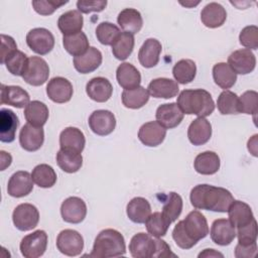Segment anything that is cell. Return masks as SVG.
I'll return each instance as SVG.
<instances>
[{
	"mask_svg": "<svg viewBox=\"0 0 258 258\" xmlns=\"http://www.w3.org/2000/svg\"><path fill=\"white\" fill-rule=\"evenodd\" d=\"M209 234V226L205 216L199 211H191L184 220L179 221L172 230L175 244L184 250L192 248Z\"/></svg>",
	"mask_w": 258,
	"mask_h": 258,
	"instance_id": "1",
	"label": "cell"
},
{
	"mask_svg": "<svg viewBox=\"0 0 258 258\" xmlns=\"http://www.w3.org/2000/svg\"><path fill=\"white\" fill-rule=\"evenodd\" d=\"M189 199L196 209L219 213H226L234 201L228 189L210 184L196 185L190 190Z\"/></svg>",
	"mask_w": 258,
	"mask_h": 258,
	"instance_id": "2",
	"label": "cell"
},
{
	"mask_svg": "<svg viewBox=\"0 0 258 258\" xmlns=\"http://www.w3.org/2000/svg\"><path fill=\"white\" fill-rule=\"evenodd\" d=\"M176 104L183 114L204 118L210 116L215 110V103L211 94L203 89L181 91Z\"/></svg>",
	"mask_w": 258,
	"mask_h": 258,
	"instance_id": "3",
	"label": "cell"
},
{
	"mask_svg": "<svg viewBox=\"0 0 258 258\" xmlns=\"http://www.w3.org/2000/svg\"><path fill=\"white\" fill-rule=\"evenodd\" d=\"M125 253L126 246L123 235L117 230L105 229L96 237L93 250L89 256L95 258H109L123 256Z\"/></svg>",
	"mask_w": 258,
	"mask_h": 258,
	"instance_id": "4",
	"label": "cell"
},
{
	"mask_svg": "<svg viewBox=\"0 0 258 258\" xmlns=\"http://www.w3.org/2000/svg\"><path fill=\"white\" fill-rule=\"evenodd\" d=\"M47 247V234L43 230H36L26 235L20 242V252L25 258L42 256Z\"/></svg>",
	"mask_w": 258,
	"mask_h": 258,
	"instance_id": "5",
	"label": "cell"
},
{
	"mask_svg": "<svg viewBox=\"0 0 258 258\" xmlns=\"http://www.w3.org/2000/svg\"><path fill=\"white\" fill-rule=\"evenodd\" d=\"M12 221L19 231H30L34 229L39 222L38 210L31 204H20L13 211Z\"/></svg>",
	"mask_w": 258,
	"mask_h": 258,
	"instance_id": "6",
	"label": "cell"
},
{
	"mask_svg": "<svg viewBox=\"0 0 258 258\" xmlns=\"http://www.w3.org/2000/svg\"><path fill=\"white\" fill-rule=\"evenodd\" d=\"M26 43L35 53L44 55L52 50L54 46V36L48 29L37 27L31 29L26 34Z\"/></svg>",
	"mask_w": 258,
	"mask_h": 258,
	"instance_id": "7",
	"label": "cell"
},
{
	"mask_svg": "<svg viewBox=\"0 0 258 258\" xmlns=\"http://www.w3.org/2000/svg\"><path fill=\"white\" fill-rule=\"evenodd\" d=\"M56 248L67 256H78L84 249V239L78 231L66 229L56 237Z\"/></svg>",
	"mask_w": 258,
	"mask_h": 258,
	"instance_id": "8",
	"label": "cell"
},
{
	"mask_svg": "<svg viewBox=\"0 0 258 258\" xmlns=\"http://www.w3.org/2000/svg\"><path fill=\"white\" fill-rule=\"evenodd\" d=\"M49 76V67L47 62L40 56H30L26 70L22 76L23 80L31 86H41Z\"/></svg>",
	"mask_w": 258,
	"mask_h": 258,
	"instance_id": "9",
	"label": "cell"
},
{
	"mask_svg": "<svg viewBox=\"0 0 258 258\" xmlns=\"http://www.w3.org/2000/svg\"><path fill=\"white\" fill-rule=\"evenodd\" d=\"M91 130L99 135L106 136L111 134L116 127V118L109 110H96L89 117Z\"/></svg>",
	"mask_w": 258,
	"mask_h": 258,
	"instance_id": "10",
	"label": "cell"
},
{
	"mask_svg": "<svg viewBox=\"0 0 258 258\" xmlns=\"http://www.w3.org/2000/svg\"><path fill=\"white\" fill-rule=\"evenodd\" d=\"M60 215L64 222L70 224H79L86 218V203L81 198L70 197L66 199L60 206Z\"/></svg>",
	"mask_w": 258,
	"mask_h": 258,
	"instance_id": "11",
	"label": "cell"
},
{
	"mask_svg": "<svg viewBox=\"0 0 258 258\" xmlns=\"http://www.w3.org/2000/svg\"><path fill=\"white\" fill-rule=\"evenodd\" d=\"M228 64L236 73L247 75L254 71L256 67L255 54L248 48L233 51L228 57Z\"/></svg>",
	"mask_w": 258,
	"mask_h": 258,
	"instance_id": "12",
	"label": "cell"
},
{
	"mask_svg": "<svg viewBox=\"0 0 258 258\" xmlns=\"http://www.w3.org/2000/svg\"><path fill=\"white\" fill-rule=\"evenodd\" d=\"M155 239L150 234L137 233L129 243V251L134 258H150L155 254Z\"/></svg>",
	"mask_w": 258,
	"mask_h": 258,
	"instance_id": "13",
	"label": "cell"
},
{
	"mask_svg": "<svg viewBox=\"0 0 258 258\" xmlns=\"http://www.w3.org/2000/svg\"><path fill=\"white\" fill-rule=\"evenodd\" d=\"M73 85L62 77L52 78L46 86V94L54 103L62 104L69 102L73 97Z\"/></svg>",
	"mask_w": 258,
	"mask_h": 258,
	"instance_id": "14",
	"label": "cell"
},
{
	"mask_svg": "<svg viewBox=\"0 0 258 258\" xmlns=\"http://www.w3.org/2000/svg\"><path fill=\"white\" fill-rule=\"evenodd\" d=\"M44 141V131L42 127L25 124L19 133V143L21 147L29 152L38 150Z\"/></svg>",
	"mask_w": 258,
	"mask_h": 258,
	"instance_id": "15",
	"label": "cell"
},
{
	"mask_svg": "<svg viewBox=\"0 0 258 258\" xmlns=\"http://www.w3.org/2000/svg\"><path fill=\"white\" fill-rule=\"evenodd\" d=\"M33 189L31 174L27 171H16L11 175L7 184V192L13 198H22L29 195Z\"/></svg>",
	"mask_w": 258,
	"mask_h": 258,
	"instance_id": "16",
	"label": "cell"
},
{
	"mask_svg": "<svg viewBox=\"0 0 258 258\" xmlns=\"http://www.w3.org/2000/svg\"><path fill=\"white\" fill-rule=\"evenodd\" d=\"M210 234L214 243L220 246H227L235 239L236 228L229 219H218L213 222Z\"/></svg>",
	"mask_w": 258,
	"mask_h": 258,
	"instance_id": "17",
	"label": "cell"
},
{
	"mask_svg": "<svg viewBox=\"0 0 258 258\" xmlns=\"http://www.w3.org/2000/svg\"><path fill=\"white\" fill-rule=\"evenodd\" d=\"M183 115L176 103H167L157 108L155 117L156 121L165 129H172L181 123Z\"/></svg>",
	"mask_w": 258,
	"mask_h": 258,
	"instance_id": "18",
	"label": "cell"
},
{
	"mask_svg": "<svg viewBox=\"0 0 258 258\" xmlns=\"http://www.w3.org/2000/svg\"><path fill=\"white\" fill-rule=\"evenodd\" d=\"M166 136V129L157 121H150L143 124L138 131L139 140L149 147H155L161 144Z\"/></svg>",
	"mask_w": 258,
	"mask_h": 258,
	"instance_id": "19",
	"label": "cell"
},
{
	"mask_svg": "<svg viewBox=\"0 0 258 258\" xmlns=\"http://www.w3.org/2000/svg\"><path fill=\"white\" fill-rule=\"evenodd\" d=\"M86 93L93 101L98 103H105L112 96L113 86L106 78H93L87 83Z\"/></svg>",
	"mask_w": 258,
	"mask_h": 258,
	"instance_id": "20",
	"label": "cell"
},
{
	"mask_svg": "<svg viewBox=\"0 0 258 258\" xmlns=\"http://www.w3.org/2000/svg\"><path fill=\"white\" fill-rule=\"evenodd\" d=\"M30 103L29 94L19 86L1 85V104L21 109Z\"/></svg>",
	"mask_w": 258,
	"mask_h": 258,
	"instance_id": "21",
	"label": "cell"
},
{
	"mask_svg": "<svg viewBox=\"0 0 258 258\" xmlns=\"http://www.w3.org/2000/svg\"><path fill=\"white\" fill-rule=\"evenodd\" d=\"M212 136V125L204 117H198L188 126L187 137L192 145L206 144Z\"/></svg>",
	"mask_w": 258,
	"mask_h": 258,
	"instance_id": "22",
	"label": "cell"
},
{
	"mask_svg": "<svg viewBox=\"0 0 258 258\" xmlns=\"http://www.w3.org/2000/svg\"><path fill=\"white\" fill-rule=\"evenodd\" d=\"M102 60L101 51L94 46H90L84 54L74 57V67L81 74H89L96 71L101 66Z\"/></svg>",
	"mask_w": 258,
	"mask_h": 258,
	"instance_id": "23",
	"label": "cell"
},
{
	"mask_svg": "<svg viewBox=\"0 0 258 258\" xmlns=\"http://www.w3.org/2000/svg\"><path fill=\"white\" fill-rule=\"evenodd\" d=\"M148 93L153 98L170 99L177 95L179 88L176 81L167 78H157L148 85Z\"/></svg>",
	"mask_w": 258,
	"mask_h": 258,
	"instance_id": "24",
	"label": "cell"
},
{
	"mask_svg": "<svg viewBox=\"0 0 258 258\" xmlns=\"http://www.w3.org/2000/svg\"><path fill=\"white\" fill-rule=\"evenodd\" d=\"M161 50V43L157 39H146L138 52V59L140 64L146 69L155 67L159 61V55Z\"/></svg>",
	"mask_w": 258,
	"mask_h": 258,
	"instance_id": "25",
	"label": "cell"
},
{
	"mask_svg": "<svg viewBox=\"0 0 258 258\" xmlns=\"http://www.w3.org/2000/svg\"><path fill=\"white\" fill-rule=\"evenodd\" d=\"M19 121L16 114L9 109L0 110V141L10 143L14 141Z\"/></svg>",
	"mask_w": 258,
	"mask_h": 258,
	"instance_id": "26",
	"label": "cell"
},
{
	"mask_svg": "<svg viewBox=\"0 0 258 258\" xmlns=\"http://www.w3.org/2000/svg\"><path fill=\"white\" fill-rule=\"evenodd\" d=\"M227 212L230 222L237 229L248 225L255 219L250 206L242 201L234 200Z\"/></svg>",
	"mask_w": 258,
	"mask_h": 258,
	"instance_id": "27",
	"label": "cell"
},
{
	"mask_svg": "<svg viewBox=\"0 0 258 258\" xmlns=\"http://www.w3.org/2000/svg\"><path fill=\"white\" fill-rule=\"evenodd\" d=\"M226 19V9L217 2L207 4L201 12V20L203 24L209 28H217L222 26Z\"/></svg>",
	"mask_w": 258,
	"mask_h": 258,
	"instance_id": "28",
	"label": "cell"
},
{
	"mask_svg": "<svg viewBox=\"0 0 258 258\" xmlns=\"http://www.w3.org/2000/svg\"><path fill=\"white\" fill-rule=\"evenodd\" d=\"M116 79L121 88L132 90L140 86L141 75L139 71L129 62L121 63L116 71Z\"/></svg>",
	"mask_w": 258,
	"mask_h": 258,
	"instance_id": "29",
	"label": "cell"
},
{
	"mask_svg": "<svg viewBox=\"0 0 258 258\" xmlns=\"http://www.w3.org/2000/svg\"><path fill=\"white\" fill-rule=\"evenodd\" d=\"M84 18L79 10H70L62 13L57 20V27L63 35H72L82 31Z\"/></svg>",
	"mask_w": 258,
	"mask_h": 258,
	"instance_id": "30",
	"label": "cell"
},
{
	"mask_svg": "<svg viewBox=\"0 0 258 258\" xmlns=\"http://www.w3.org/2000/svg\"><path fill=\"white\" fill-rule=\"evenodd\" d=\"M86 138L77 127H67L60 132L59 146L61 149H71L82 153L85 148Z\"/></svg>",
	"mask_w": 258,
	"mask_h": 258,
	"instance_id": "31",
	"label": "cell"
},
{
	"mask_svg": "<svg viewBox=\"0 0 258 258\" xmlns=\"http://www.w3.org/2000/svg\"><path fill=\"white\" fill-rule=\"evenodd\" d=\"M126 213L133 223L144 224L151 215V207L146 199L136 197L127 204Z\"/></svg>",
	"mask_w": 258,
	"mask_h": 258,
	"instance_id": "32",
	"label": "cell"
},
{
	"mask_svg": "<svg viewBox=\"0 0 258 258\" xmlns=\"http://www.w3.org/2000/svg\"><path fill=\"white\" fill-rule=\"evenodd\" d=\"M220 157L214 151H205L198 154L194 161V167L200 174H215L220 169Z\"/></svg>",
	"mask_w": 258,
	"mask_h": 258,
	"instance_id": "33",
	"label": "cell"
},
{
	"mask_svg": "<svg viewBox=\"0 0 258 258\" xmlns=\"http://www.w3.org/2000/svg\"><path fill=\"white\" fill-rule=\"evenodd\" d=\"M117 22L120 27L128 33L135 34L140 31L143 25L141 13L134 8L123 9L117 17Z\"/></svg>",
	"mask_w": 258,
	"mask_h": 258,
	"instance_id": "34",
	"label": "cell"
},
{
	"mask_svg": "<svg viewBox=\"0 0 258 258\" xmlns=\"http://www.w3.org/2000/svg\"><path fill=\"white\" fill-rule=\"evenodd\" d=\"M56 162L61 170L68 173L79 171L83 165V156L80 152L71 149H59L56 153Z\"/></svg>",
	"mask_w": 258,
	"mask_h": 258,
	"instance_id": "35",
	"label": "cell"
},
{
	"mask_svg": "<svg viewBox=\"0 0 258 258\" xmlns=\"http://www.w3.org/2000/svg\"><path fill=\"white\" fill-rule=\"evenodd\" d=\"M24 116L27 123L33 126L42 127L48 119L49 111L47 106L44 103L35 100L30 102L25 107Z\"/></svg>",
	"mask_w": 258,
	"mask_h": 258,
	"instance_id": "36",
	"label": "cell"
},
{
	"mask_svg": "<svg viewBox=\"0 0 258 258\" xmlns=\"http://www.w3.org/2000/svg\"><path fill=\"white\" fill-rule=\"evenodd\" d=\"M213 79L220 88H232L237 81V74L226 62H218L213 67Z\"/></svg>",
	"mask_w": 258,
	"mask_h": 258,
	"instance_id": "37",
	"label": "cell"
},
{
	"mask_svg": "<svg viewBox=\"0 0 258 258\" xmlns=\"http://www.w3.org/2000/svg\"><path fill=\"white\" fill-rule=\"evenodd\" d=\"M62 44L64 49L74 57L84 54L90 47L88 37L83 31L72 35H63Z\"/></svg>",
	"mask_w": 258,
	"mask_h": 258,
	"instance_id": "38",
	"label": "cell"
},
{
	"mask_svg": "<svg viewBox=\"0 0 258 258\" xmlns=\"http://www.w3.org/2000/svg\"><path fill=\"white\" fill-rule=\"evenodd\" d=\"M172 75L176 83L185 85L194 81L197 75L196 62L191 59H180L173 66Z\"/></svg>",
	"mask_w": 258,
	"mask_h": 258,
	"instance_id": "39",
	"label": "cell"
},
{
	"mask_svg": "<svg viewBox=\"0 0 258 258\" xmlns=\"http://www.w3.org/2000/svg\"><path fill=\"white\" fill-rule=\"evenodd\" d=\"M149 100L148 91L139 86L132 90H124L122 93V103L126 108L139 109L142 108Z\"/></svg>",
	"mask_w": 258,
	"mask_h": 258,
	"instance_id": "40",
	"label": "cell"
},
{
	"mask_svg": "<svg viewBox=\"0 0 258 258\" xmlns=\"http://www.w3.org/2000/svg\"><path fill=\"white\" fill-rule=\"evenodd\" d=\"M31 177L36 185L43 188L51 187L56 182V173L54 169L45 163L36 165L31 172Z\"/></svg>",
	"mask_w": 258,
	"mask_h": 258,
	"instance_id": "41",
	"label": "cell"
},
{
	"mask_svg": "<svg viewBox=\"0 0 258 258\" xmlns=\"http://www.w3.org/2000/svg\"><path fill=\"white\" fill-rule=\"evenodd\" d=\"M112 46L113 55L119 60H125L133 51L134 36L128 32H121Z\"/></svg>",
	"mask_w": 258,
	"mask_h": 258,
	"instance_id": "42",
	"label": "cell"
},
{
	"mask_svg": "<svg viewBox=\"0 0 258 258\" xmlns=\"http://www.w3.org/2000/svg\"><path fill=\"white\" fill-rule=\"evenodd\" d=\"M181 211H182L181 197L174 191L169 192L166 196V200L164 202L161 214L169 222V224H171L172 222L177 220V218L181 214Z\"/></svg>",
	"mask_w": 258,
	"mask_h": 258,
	"instance_id": "43",
	"label": "cell"
},
{
	"mask_svg": "<svg viewBox=\"0 0 258 258\" xmlns=\"http://www.w3.org/2000/svg\"><path fill=\"white\" fill-rule=\"evenodd\" d=\"M144 224L146 226L147 232L155 238L165 236L170 225L169 222L159 212L151 214Z\"/></svg>",
	"mask_w": 258,
	"mask_h": 258,
	"instance_id": "44",
	"label": "cell"
},
{
	"mask_svg": "<svg viewBox=\"0 0 258 258\" xmlns=\"http://www.w3.org/2000/svg\"><path fill=\"white\" fill-rule=\"evenodd\" d=\"M28 58L29 57H27V55L23 51L17 49L13 51L9 56H7L4 64L6 66V69L10 74H12L13 76L22 77L26 70Z\"/></svg>",
	"mask_w": 258,
	"mask_h": 258,
	"instance_id": "45",
	"label": "cell"
},
{
	"mask_svg": "<svg viewBox=\"0 0 258 258\" xmlns=\"http://www.w3.org/2000/svg\"><path fill=\"white\" fill-rule=\"evenodd\" d=\"M238 100H239V97L237 96L236 93L231 92L229 90H225L218 97V101H217L218 110L223 115L238 114L239 113Z\"/></svg>",
	"mask_w": 258,
	"mask_h": 258,
	"instance_id": "46",
	"label": "cell"
},
{
	"mask_svg": "<svg viewBox=\"0 0 258 258\" xmlns=\"http://www.w3.org/2000/svg\"><path fill=\"white\" fill-rule=\"evenodd\" d=\"M120 33L119 27L108 21L101 22L96 28L97 39L104 45H112Z\"/></svg>",
	"mask_w": 258,
	"mask_h": 258,
	"instance_id": "47",
	"label": "cell"
},
{
	"mask_svg": "<svg viewBox=\"0 0 258 258\" xmlns=\"http://www.w3.org/2000/svg\"><path fill=\"white\" fill-rule=\"evenodd\" d=\"M258 106V94L256 91L244 92L238 100L239 113L248 115H255L257 113Z\"/></svg>",
	"mask_w": 258,
	"mask_h": 258,
	"instance_id": "48",
	"label": "cell"
},
{
	"mask_svg": "<svg viewBox=\"0 0 258 258\" xmlns=\"http://www.w3.org/2000/svg\"><path fill=\"white\" fill-rule=\"evenodd\" d=\"M238 237V244L251 245L256 243L257 240V222L254 219L251 223L241 228H238L236 233Z\"/></svg>",
	"mask_w": 258,
	"mask_h": 258,
	"instance_id": "49",
	"label": "cell"
},
{
	"mask_svg": "<svg viewBox=\"0 0 258 258\" xmlns=\"http://www.w3.org/2000/svg\"><path fill=\"white\" fill-rule=\"evenodd\" d=\"M240 43L248 49L258 48V27L256 25H249L244 27L239 35Z\"/></svg>",
	"mask_w": 258,
	"mask_h": 258,
	"instance_id": "50",
	"label": "cell"
},
{
	"mask_svg": "<svg viewBox=\"0 0 258 258\" xmlns=\"http://www.w3.org/2000/svg\"><path fill=\"white\" fill-rule=\"evenodd\" d=\"M68 1H55V0H34L32 1V7L36 13L46 16L52 14L60 6L67 4Z\"/></svg>",
	"mask_w": 258,
	"mask_h": 258,
	"instance_id": "51",
	"label": "cell"
},
{
	"mask_svg": "<svg viewBox=\"0 0 258 258\" xmlns=\"http://www.w3.org/2000/svg\"><path fill=\"white\" fill-rule=\"evenodd\" d=\"M107 6L106 0L99 1H78L77 7L81 13H91V12H101Z\"/></svg>",
	"mask_w": 258,
	"mask_h": 258,
	"instance_id": "52",
	"label": "cell"
},
{
	"mask_svg": "<svg viewBox=\"0 0 258 258\" xmlns=\"http://www.w3.org/2000/svg\"><path fill=\"white\" fill-rule=\"evenodd\" d=\"M1 43H2V52H1V63L4 64L5 59L13 51L17 50V44L15 40L6 34H1Z\"/></svg>",
	"mask_w": 258,
	"mask_h": 258,
	"instance_id": "53",
	"label": "cell"
},
{
	"mask_svg": "<svg viewBox=\"0 0 258 258\" xmlns=\"http://www.w3.org/2000/svg\"><path fill=\"white\" fill-rule=\"evenodd\" d=\"M257 253V243L251 245L237 244L235 248V256L237 258H249L254 257Z\"/></svg>",
	"mask_w": 258,
	"mask_h": 258,
	"instance_id": "54",
	"label": "cell"
},
{
	"mask_svg": "<svg viewBox=\"0 0 258 258\" xmlns=\"http://www.w3.org/2000/svg\"><path fill=\"white\" fill-rule=\"evenodd\" d=\"M155 244H156V248H155L154 258H164V257H170V256L175 257V254L171 252L169 245L165 241L159 238H156Z\"/></svg>",
	"mask_w": 258,
	"mask_h": 258,
	"instance_id": "55",
	"label": "cell"
},
{
	"mask_svg": "<svg viewBox=\"0 0 258 258\" xmlns=\"http://www.w3.org/2000/svg\"><path fill=\"white\" fill-rule=\"evenodd\" d=\"M0 153H1V170H4L6 167H8L11 164L12 156L3 150H1Z\"/></svg>",
	"mask_w": 258,
	"mask_h": 258,
	"instance_id": "56",
	"label": "cell"
},
{
	"mask_svg": "<svg viewBox=\"0 0 258 258\" xmlns=\"http://www.w3.org/2000/svg\"><path fill=\"white\" fill-rule=\"evenodd\" d=\"M224 257V255L220 252H217L215 249H205L203 252H201L199 254V258H202V257Z\"/></svg>",
	"mask_w": 258,
	"mask_h": 258,
	"instance_id": "57",
	"label": "cell"
},
{
	"mask_svg": "<svg viewBox=\"0 0 258 258\" xmlns=\"http://www.w3.org/2000/svg\"><path fill=\"white\" fill-rule=\"evenodd\" d=\"M257 134L253 135L251 139H249L248 141V150L254 155V156H257Z\"/></svg>",
	"mask_w": 258,
	"mask_h": 258,
	"instance_id": "58",
	"label": "cell"
},
{
	"mask_svg": "<svg viewBox=\"0 0 258 258\" xmlns=\"http://www.w3.org/2000/svg\"><path fill=\"white\" fill-rule=\"evenodd\" d=\"M200 2H196V3H194V2H185V3H182V2H180V4L181 5H183V6H185V7H191V6H196V5H198Z\"/></svg>",
	"mask_w": 258,
	"mask_h": 258,
	"instance_id": "59",
	"label": "cell"
}]
</instances>
